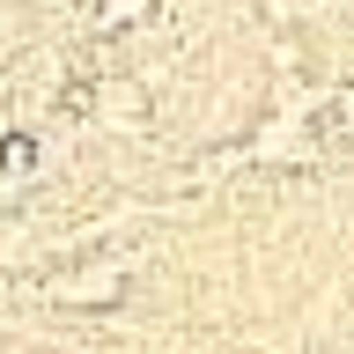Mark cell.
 <instances>
[{"instance_id":"cell-1","label":"cell","mask_w":354,"mask_h":354,"mask_svg":"<svg viewBox=\"0 0 354 354\" xmlns=\"http://www.w3.org/2000/svg\"><path fill=\"white\" fill-rule=\"evenodd\" d=\"M140 15H148V0H104V15H96V22L118 30V22H140Z\"/></svg>"}]
</instances>
